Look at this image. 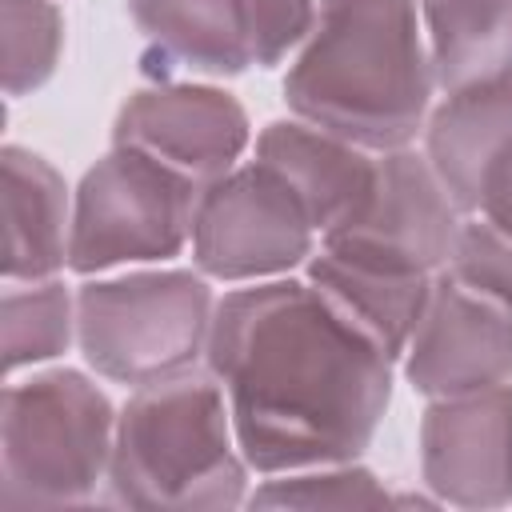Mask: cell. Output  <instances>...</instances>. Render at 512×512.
<instances>
[{
  "mask_svg": "<svg viewBox=\"0 0 512 512\" xmlns=\"http://www.w3.org/2000/svg\"><path fill=\"white\" fill-rule=\"evenodd\" d=\"M204 360L264 476L356 460L392 400V360L308 280H256L216 300Z\"/></svg>",
  "mask_w": 512,
  "mask_h": 512,
  "instance_id": "cell-1",
  "label": "cell"
},
{
  "mask_svg": "<svg viewBox=\"0 0 512 512\" xmlns=\"http://www.w3.org/2000/svg\"><path fill=\"white\" fill-rule=\"evenodd\" d=\"M432 88L416 0H320L316 24L284 76L296 120L368 152L408 148L428 124Z\"/></svg>",
  "mask_w": 512,
  "mask_h": 512,
  "instance_id": "cell-2",
  "label": "cell"
},
{
  "mask_svg": "<svg viewBox=\"0 0 512 512\" xmlns=\"http://www.w3.org/2000/svg\"><path fill=\"white\" fill-rule=\"evenodd\" d=\"M108 496L128 508H236L248 500V460L212 372L144 384L116 416Z\"/></svg>",
  "mask_w": 512,
  "mask_h": 512,
  "instance_id": "cell-3",
  "label": "cell"
},
{
  "mask_svg": "<svg viewBox=\"0 0 512 512\" xmlns=\"http://www.w3.org/2000/svg\"><path fill=\"white\" fill-rule=\"evenodd\" d=\"M116 440L112 400L76 368L8 384L0 400V504H88L108 484Z\"/></svg>",
  "mask_w": 512,
  "mask_h": 512,
  "instance_id": "cell-4",
  "label": "cell"
},
{
  "mask_svg": "<svg viewBox=\"0 0 512 512\" xmlns=\"http://www.w3.org/2000/svg\"><path fill=\"white\" fill-rule=\"evenodd\" d=\"M212 312L204 272L160 268L88 280L76 288V344L96 376L144 388L196 368Z\"/></svg>",
  "mask_w": 512,
  "mask_h": 512,
  "instance_id": "cell-5",
  "label": "cell"
},
{
  "mask_svg": "<svg viewBox=\"0 0 512 512\" xmlns=\"http://www.w3.org/2000/svg\"><path fill=\"white\" fill-rule=\"evenodd\" d=\"M204 184L168 168L164 160L112 144L72 196L68 268L96 276L120 264H148L180 256L192 240L196 204Z\"/></svg>",
  "mask_w": 512,
  "mask_h": 512,
  "instance_id": "cell-6",
  "label": "cell"
},
{
  "mask_svg": "<svg viewBox=\"0 0 512 512\" xmlns=\"http://www.w3.org/2000/svg\"><path fill=\"white\" fill-rule=\"evenodd\" d=\"M316 252V228L292 188L260 160L204 184L192 224V264L212 280H276Z\"/></svg>",
  "mask_w": 512,
  "mask_h": 512,
  "instance_id": "cell-7",
  "label": "cell"
},
{
  "mask_svg": "<svg viewBox=\"0 0 512 512\" xmlns=\"http://www.w3.org/2000/svg\"><path fill=\"white\" fill-rule=\"evenodd\" d=\"M460 224L464 212L440 184L428 156L392 148L376 152V176L356 216L320 244L384 268L436 276L452 260Z\"/></svg>",
  "mask_w": 512,
  "mask_h": 512,
  "instance_id": "cell-8",
  "label": "cell"
},
{
  "mask_svg": "<svg viewBox=\"0 0 512 512\" xmlns=\"http://www.w3.org/2000/svg\"><path fill=\"white\" fill-rule=\"evenodd\" d=\"M404 376L428 400L508 384L512 308L472 292L448 268L436 272L424 316L404 348Z\"/></svg>",
  "mask_w": 512,
  "mask_h": 512,
  "instance_id": "cell-9",
  "label": "cell"
},
{
  "mask_svg": "<svg viewBox=\"0 0 512 512\" xmlns=\"http://www.w3.org/2000/svg\"><path fill=\"white\" fill-rule=\"evenodd\" d=\"M420 476L440 504H512V384L432 400L420 420Z\"/></svg>",
  "mask_w": 512,
  "mask_h": 512,
  "instance_id": "cell-10",
  "label": "cell"
},
{
  "mask_svg": "<svg viewBox=\"0 0 512 512\" xmlns=\"http://www.w3.org/2000/svg\"><path fill=\"white\" fill-rule=\"evenodd\" d=\"M112 144L140 148L196 184H212L236 168L252 144V124L244 104L224 88L152 84L120 104Z\"/></svg>",
  "mask_w": 512,
  "mask_h": 512,
  "instance_id": "cell-11",
  "label": "cell"
},
{
  "mask_svg": "<svg viewBox=\"0 0 512 512\" xmlns=\"http://www.w3.org/2000/svg\"><path fill=\"white\" fill-rule=\"evenodd\" d=\"M424 156L464 216L512 236V80L452 92L432 108Z\"/></svg>",
  "mask_w": 512,
  "mask_h": 512,
  "instance_id": "cell-12",
  "label": "cell"
},
{
  "mask_svg": "<svg viewBox=\"0 0 512 512\" xmlns=\"http://www.w3.org/2000/svg\"><path fill=\"white\" fill-rule=\"evenodd\" d=\"M256 160L292 188L320 240L356 216L376 176V152L308 120H272L256 136Z\"/></svg>",
  "mask_w": 512,
  "mask_h": 512,
  "instance_id": "cell-13",
  "label": "cell"
},
{
  "mask_svg": "<svg viewBox=\"0 0 512 512\" xmlns=\"http://www.w3.org/2000/svg\"><path fill=\"white\" fill-rule=\"evenodd\" d=\"M432 280L436 276L384 268L324 244L308 256V284L388 360H404V348L424 316Z\"/></svg>",
  "mask_w": 512,
  "mask_h": 512,
  "instance_id": "cell-14",
  "label": "cell"
},
{
  "mask_svg": "<svg viewBox=\"0 0 512 512\" xmlns=\"http://www.w3.org/2000/svg\"><path fill=\"white\" fill-rule=\"evenodd\" d=\"M4 176V284L52 280L68 264L72 204L64 176L20 144L0 148Z\"/></svg>",
  "mask_w": 512,
  "mask_h": 512,
  "instance_id": "cell-15",
  "label": "cell"
},
{
  "mask_svg": "<svg viewBox=\"0 0 512 512\" xmlns=\"http://www.w3.org/2000/svg\"><path fill=\"white\" fill-rule=\"evenodd\" d=\"M420 16L444 96L512 80V0H420Z\"/></svg>",
  "mask_w": 512,
  "mask_h": 512,
  "instance_id": "cell-16",
  "label": "cell"
},
{
  "mask_svg": "<svg viewBox=\"0 0 512 512\" xmlns=\"http://www.w3.org/2000/svg\"><path fill=\"white\" fill-rule=\"evenodd\" d=\"M136 28L172 60L204 76H240L252 64L244 0H128Z\"/></svg>",
  "mask_w": 512,
  "mask_h": 512,
  "instance_id": "cell-17",
  "label": "cell"
},
{
  "mask_svg": "<svg viewBox=\"0 0 512 512\" xmlns=\"http://www.w3.org/2000/svg\"><path fill=\"white\" fill-rule=\"evenodd\" d=\"M76 336V296L52 280L4 284V372L60 356Z\"/></svg>",
  "mask_w": 512,
  "mask_h": 512,
  "instance_id": "cell-18",
  "label": "cell"
},
{
  "mask_svg": "<svg viewBox=\"0 0 512 512\" xmlns=\"http://www.w3.org/2000/svg\"><path fill=\"white\" fill-rule=\"evenodd\" d=\"M0 80L8 96L44 88L60 64L64 16L52 0H0Z\"/></svg>",
  "mask_w": 512,
  "mask_h": 512,
  "instance_id": "cell-19",
  "label": "cell"
},
{
  "mask_svg": "<svg viewBox=\"0 0 512 512\" xmlns=\"http://www.w3.org/2000/svg\"><path fill=\"white\" fill-rule=\"evenodd\" d=\"M252 508H384L392 504L388 488L356 460L320 464V472H288L280 480H264L252 496Z\"/></svg>",
  "mask_w": 512,
  "mask_h": 512,
  "instance_id": "cell-20",
  "label": "cell"
},
{
  "mask_svg": "<svg viewBox=\"0 0 512 512\" xmlns=\"http://www.w3.org/2000/svg\"><path fill=\"white\" fill-rule=\"evenodd\" d=\"M448 272L460 284H468L472 292H480V296L512 308V236L500 232V228H492L488 220L468 216L460 224V236H456Z\"/></svg>",
  "mask_w": 512,
  "mask_h": 512,
  "instance_id": "cell-21",
  "label": "cell"
},
{
  "mask_svg": "<svg viewBox=\"0 0 512 512\" xmlns=\"http://www.w3.org/2000/svg\"><path fill=\"white\" fill-rule=\"evenodd\" d=\"M316 12V0H244L252 64L276 68L296 44L308 40Z\"/></svg>",
  "mask_w": 512,
  "mask_h": 512,
  "instance_id": "cell-22",
  "label": "cell"
}]
</instances>
